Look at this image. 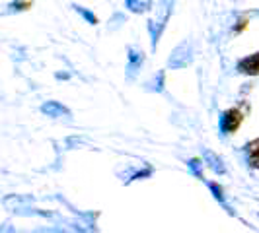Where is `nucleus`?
Segmentation results:
<instances>
[{
  "mask_svg": "<svg viewBox=\"0 0 259 233\" xmlns=\"http://www.w3.org/2000/svg\"><path fill=\"white\" fill-rule=\"evenodd\" d=\"M238 70H240L242 74H251V76L259 74V52H255V54H249L247 59L240 61Z\"/></svg>",
  "mask_w": 259,
  "mask_h": 233,
  "instance_id": "f03ea898",
  "label": "nucleus"
},
{
  "mask_svg": "<svg viewBox=\"0 0 259 233\" xmlns=\"http://www.w3.org/2000/svg\"><path fill=\"white\" fill-rule=\"evenodd\" d=\"M247 159L253 167H259V138L247 144Z\"/></svg>",
  "mask_w": 259,
  "mask_h": 233,
  "instance_id": "7ed1b4c3",
  "label": "nucleus"
},
{
  "mask_svg": "<svg viewBox=\"0 0 259 233\" xmlns=\"http://www.w3.org/2000/svg\"><path fill=\"white\" fill-rule=\"evenodd\" d=\"M242 113L238 111V109H230V111H226L224 116H222V130L226 132V134H230V132H236V130L240 129V125H242Z\"/></svg>",
  "mask_w": 259,
  "mask_h": 233,
  "instance_id": "f257e3e1",
  "label": "nucleus"
}]
</instances>
